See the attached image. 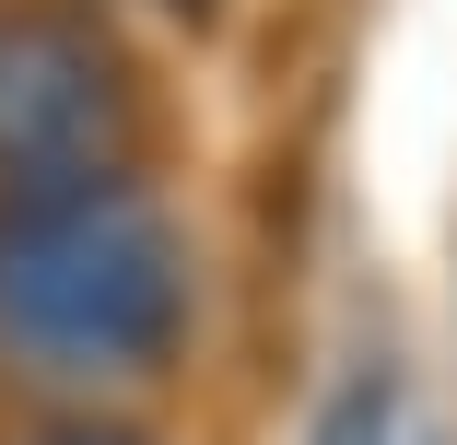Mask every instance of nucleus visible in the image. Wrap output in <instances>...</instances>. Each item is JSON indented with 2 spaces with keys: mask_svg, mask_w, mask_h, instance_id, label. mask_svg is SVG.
Wrapping results in <instances>:
<instances>
[{
  "mask_svg": "<svg viewBox=\"0 0 457 445\" xmlns=\"http://www.w3.org/2000/svg\"><path fill=\"white\" fill-rule=\"evenodd\" d=\"M200 340V246L141 176L0 188V364L59 399L153 387Z\"/></svg>",
  "mask_w": 457,
  "mask_h": 445,
  "instance_id": "1",
  "label": "nucleus"
},
{
  "mask_svg": "<svg viewBox=\"0 0 457 445\" xmlns=\"http://www.w3.org/2000/svg\"><path fill=\"white\" fill-rule=\"evenodd\" d=\"M141 164V70L82 0H0V188H106Z\"/></svg>",
  "mask_w": 457,
  "mask_h": 445,
  "instance_id": "2",
  "label": "nucleus"
},
{
  "mask_svg": "<svg viewBox=\"0 0 457 445\" xmlns=\"http://www.w3.org/2000/svg\"><path fill=\"white\" fill-rule=\"evenodd\" d=\"M387 422H399V375H387V364H352V375L317 399V433H305V445H387Z\"/></svg>",
  "mask_w": 457,
  "mask_h": 445,
  "instance_id": "3",
  "label": "nucleus"
},
{
  "mask_svg": "<svg viewBox=\"0 0 457 445\" xmlns=\"http://www.w3.org/2000/svg\"><path fill=\"white\" fill-rule=\"evenodd\" d=\"M12 445H153V433L118 422V410H59V422H24Z\"/></svg>",
  "mask_w": 457,
  "mask_h": 445,
  "instance_id": "4",
  "label": "nucleus"
}]
</instances>
